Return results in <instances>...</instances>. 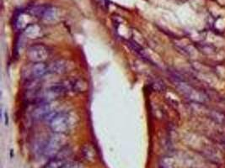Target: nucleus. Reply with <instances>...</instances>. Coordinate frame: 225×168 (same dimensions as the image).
I'll use <instances>...</instances> for the list:
<instances>
[{
	"mask_svg": "<svg viewBox=\"0 0 225 168\" xmlns=\"http://www.w3.org/2000/svg\"><path fill=\"white\" fill-rule=\"evenodd\" d=\"M65 138L62 134H55L50 136L43 145L42 153L48 158H53L65 147Z\"/></svg>",
	"mask_w": 225,
	"mask_h": 168,
	"instance_id": "nucleus-2",
	"label": "nucleus"
},
{
	"mask_svg": "<svg viewBox=\"0 0 225 168\" xmlns=\"http://www.w3.org/2000/svg\"><path fill=\"white\" fill-rule=\"evenodd\" d=\"M47 72H49L48 65L44 62H33L27 71V76L29 77L36 79L44 77Z\"/></svg>",
	"mask_w": 225,
	"mask_h": 168,
	"instance_id": "nucleus-4",
	"label": "nucleus"
},
{
	"mask_svg": "<svg viewBox=\"0 0 225 168\" xmlns=\"http://www.w3.org/2000/svg\"><path fill=\"white\" fill-rule=\"evenodd\" d=\"M161 168H165V167H161Z\"/></svg>",
	"mask_w": 225,
	"mask_h": 168,
	"instance_id": "nucleus-12",
	"label": "nucleus"
},
{
	"mask_svg": "<svg viewBox=\"0 0 225 168\" xmlns=\"http://www.w3.org/2000/svg\"><path fill=\"white\" fill-rule=\"evenodd\" d=\"M48 69H49V72L62 74L65 73L68 70V63L63 60L54 61L48 65Z\"/></svg>",
	"mask_w": 225,
	"mask_h": 168,
	"instance_id": "nucleus-6",
	"label": "nucleus"
},
{
	"mask_svg": "<svg viewBox=\"0 0 225 168\" xmlns=\"http://www.w3.org/2000/svg\"><path fill=\"white\" fill-rule=\"evenodd\" d=\"M72 126L70 115L66 112L53 113L49 119V127L55 134L64 135Z\"/></svg>",
	"mask_w": 225,
	"mask_h": 168,
	"instance_id": "nucleus-1",
	"label": "nucleus"
},
{
	"mask_svg": "<svg viewBox=\"0 0 225 168\" xmlns=\"http://www.w3.org/2000/svg\"><path fill=\"white\" fill-rule=\"evenodd\" d=\"M52 108L50 104V102L41 103L32 112V117L35 119H43L52 115Z\"/></svg>",
	"mask_w": 225,
	"mask_h": 168,
	"instance_id": "nucleus-5",
	"label": "nucleus"
},
{
	"mask_svg": "<svg viewBox=\"0 0 225 168\" xmlns=\"http://www.w3.org/2000/svg\"><path fill=\"white\" fill-rule=\"evenodd\" d=\"M210 117H211L212 119H213L217 123L221 124V125H225V116L223 115L222 113L215 112V111H212L210 113Z\"/></svg>",
	"mask_w": 225,
	"mask_h": 168,
	"instance_id": "nucleus-9",
	"label": "nucleus"
},
{
	"mask_svg": "<svg viewBox=\"0 0 225 168\" xmlns=\"http://www.w3.org/2000/svg\"><path fill=\"white\" fill-rule=\"evenodd\" d=\"M65 163H66V156L62 155V153L60 151L57 155L50 160V161L46 165L44 168H61L62 166Z\"/></svg>",
	"mask_w": 225,
	"mask_h": 168,
	"instance_id": "nucleus-8",
	"label": "nucleus"
},
{
	"mask_svg": "<svg viewBox=\"0 0 225 168\" xmlns=\"http://www.w3.org/2000/svg\"><path fill=\"white\" fill-rule=\"evenodd\" d=\"M24 33L29 39H37L42 36V29L37 25H29L25 28Z\"/></svg>",
	"mask_w": 225,
	"mask_h": 168,
	"instance_id": "nucleus-7",
	"label": "nucleus"
},
{
	"mask_svg": "<svg viewBox=\"0 0 225 168\" xmlns=\"http://www.w3.org/2000/svg\"><path fill=\"white\" fill-rule=\"evenodd\" d=\"M61 168H84L83 165L78 161H70L63 164Z\"/></svg>",
	"mask_w": 225,
	"mask_h": 168,
	"instance_id": "nucleus-10",
	"label": "nucleus"
},
{
	"mask_svg": "<svg viewBox=\"0 0 225 168\" xmlns=\"http://www.w3.org/2000/svg\"><path fill=\"white\" fill-rule=\"evenodd\" d=\"M4 115H5V125H8V114L6 113H4Z\"/></svg>",
	"mask_w": 225,
	"mask_h": 168,
	"instance_id": "nucleus-11",
	"label": "nucleus"
},
{
	"mask_svg": "<svg viewBox=\"0 0 225 168\" xmlns=\"http://www.w3.org/2000/svg\"><path fill=\"white\" fill-rule=\"evenodd\" d=\"M50 56V51L43 44H36L28 49L27 57L32 62H44Z\"/></svg>",
	"mask_w": 225,
	"mask_h": 168,
	"instance_id": "nucleus-3",
	"label": "nucleus"
}]
</instances>
